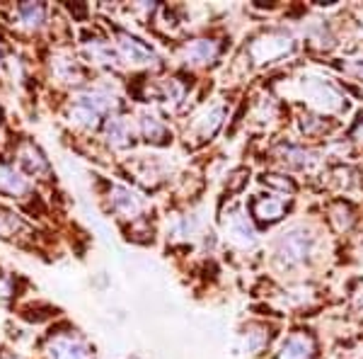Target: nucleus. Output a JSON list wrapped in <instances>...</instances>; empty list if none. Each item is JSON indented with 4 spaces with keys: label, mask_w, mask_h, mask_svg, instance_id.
Returning <instances> with one entry per match:
<instances>
[{
    "label": "nucleus",
    "mask_w": 363,
    "mask_h": 359,
    "mask_svg": "<svg viewBox=\"0 0 363 359\" xmlns=\"http://www.w3.org/2000/svg\"><path fill=\"white\" fill-rule=\"evenodd\" d=\"M313 250V235H308L303 228H291V231L281 233L277 243V255L286 264H301Z\"/></svg>",
    "instance_id": "1"
},
{
    "label": "nucleus",
    "mask_w": 363,
    "mask_h": 359,
    "mask_svg": "<svg viewBox=\"0 0 363 359\" xmlns=\"http://www.w3.org/2000/svg\"><path fill=\"white\" fill-rule=\"evenodd\" d=\"M51 359H95V350L78 333H56L49 340Z\"/></svg>",
    "instance_id": "2"
},
{
    "label": "nucleus",
    "mask_w": 363,
    "mask_h": 359,
    "mask_svg": "<svg viewBox=\"0 0 363 359\" xmlns=\"http://www.w3.org/2000/svg\"><path fill=\"white\" fill-rule=\"evenodd\" d=\"M303 92H306V97L320 109L335 112L344 107L342 95H339L337 87L325 83V80H320V78H308L306 83H303Z\"/></svg>",
    "instance_id": "3"
},
{
    "label": "nucleus",
    "mask_w": 363,
    "mask_h": 359,
    "mask_svg": "<svg viewBox=\"0 0 363 359\" xmlns=\"http://www.w3.org/2000/svg\"><path fill=\"white\" fill-rule=\"evenodd\" d=\"M291 49H294V42L286 34H269L250 46V54L255 56V61H274V58L289 54Z\"/></svg>",
    "instance_id": "4"
},
{
    "label": "nucleus",
    "mask_w": 363,
    "mask_h": 359,
    "mask_svg": "<svg viewBox=\"0 0 363 359\" xmlns=\"http://www.w3.org/2000/svg\"><path fill=\"white\" fill-rule=\"evenodd\" d=\"M223 226H225V235L235 245H240V248L255 245V240H257L255 228H252V223L247 221V216H245L242 211L235 209V211H230V214H225Z\"/></svg>",
    "instance_id": "5"
},
{
    "label": "nucleus",
    "mask_w": 363,
    "mask_h": 359,
    "mask_svg": "<svg viewBox=\"0 0 363 359\" xmlns=\"http://www.w3.org/2000/svg\"><path fill=\"white\" fill-rule=\"evenodd\" d=\"M116 49H119V56L128 63H138V66H145V63H153L155 54L150 46H145L143 42H138L136 37H128L126 32L116 34Z\"/></svg>",
    "instance_id": "6"
},
{
    "label": "nucleus",
    "mask_w": 363,
    "mask_h": 359,
    "mask_svg": "<svg viewBox=\"0 0 363 359\" xmlns=\"http://www.w3.org/2000/svg\"><path fill=\"white\" fill-rule=\"evenodd\" d=\"M17 166L25 170L27 175H46L49 173V161L44 153L32 144V141H22L17 146Z\"/></svg>",
    "instance_id": "7"
},
{
    "label": "nucleus",
    "mask_w": 363,
    "mask_h": 359,
    "mask_svg": "<svg viewBox=\"0 0 363 359\" xmlns=\"http://www.w3.org/2000/svg\"><path fill=\"white\" fill-rule=\"evenodd\" d=\"M109 202H112V209L116 214L126 216V219H136V216L143 211V202H140L138 194H133L126 187H112L109 190Z\"/></svg>",
    "instance_id": "8"
},
{
    "label": "nucleus",
    "mask_w": 363,
    "mask_h": 359,
    "mask_svg": "<svg viewBox=\"0 0 363 359\" xmlns=\"http://www.w3.org/2000/svg\"><path fill=\"white\" fill-rule=\"evenodd\" d=\"M220 54V46L216 39H194L184 46V58L186 63H194V66H203V63L216 61Z\"/></svg>",
    "instance_id": "9"
},
{
    "label": "nucleus",
    "mask_w": 363,
    "mask_h": 359,
    "mask_svg": "<svg viewBox=\"0 0 363 359\" xmlns=\"http://www.w3.org/2000/svg\"><path fill=\"white\" fill-rule=\"evenodd\" d=\"M29 190L27 178L17 170L13 163L0 161V192L10 197H22Z\"/></svg>",
    "instance_id": "10"
},
{
    "label": "nucleus",
    "mask_w": 363,
    "mask_h": 359,
    "mask_svg": "<svg viewBox=\"0 0 363 359\" xmlns=\"http://www.w3.org/2000/svg\"><path fill=\"white\" fill-rule=\"evenodd\" d=\"M315 345L308 335H291L289 340L281 347L277 359H313Z\"/></svg>",
    "instance_id": "11"
},
{
    "label": "nucleus",
    "mask_w": 363,
    "mask_h": 359,
    "mask_svg": "<svg viewBox=\"0 0 363 359\" xmlns=\"http://www.w3.org/2000/svg\"><path fill=\"white\" fill-rule=\"evenodd\" d=\"M223 114H225V109L220 107V105H213V107H206L201 112V114L194 119V132L201 134L203 139H208V136H213L216 132H218V127H220V122H223Z\"/></svg>",
    "instance_id": "12"
},
{
    "label": "nucleus",
    "mask_w": 363,
    "mask_h": 359,
    "mask_svg": "<svg viewBox=\"0 0 363 359\" xmlns=\"http://www.w3.org/2000/svg\"><path fill=\"white\" fill-rule=\"evenodd\" d=\"M104 136L114 149H126L131 144V127L121 117H109L107 124H104Z\"/></svg>",
    "instance_id": "13"
},
{
    "label": "nucleus",
    "mask_w": 363,
    "mask_h": 359,
    "mask_svg": "<svg viewBox=\"0 0 363 359\" xmlns=\"http://www.w3.org/2000/svg\"><path fill=\"white\" fill-rule=\"evenodd\" d=\"M284 202L277 197H262V199H255L252 202V214L257 216L259 221H267V223H272V221H279L281 216H284Z\"/></svg>",
    "instance_id": "14"
},
{
    "label": "nucleus",
    "mask_w": 363,
    "mask_h": 359,
    "mask_svg": "<svg viewBox=\"0 0 363 359\" xmlns=\"http://www.w3.org/2000/svg\"><path fill=\"white\" fill-rule=\"evenodd\" d=\"M99 117L102 114H99L97 109H92L90 105H85L83 100H78V97H75V102L70 105V109H68V119L73 122L75 127H83V129H95Z\"/></svg>",
    "instance_id": "15"
},
{
    "label": "nucleus",
    "mask_w": 363,
    "mask_h": 359,
    "mask_svg": "<svg viewBox=\"0 0 363 359\" xmlns=\"http://www.w3.org/2000/svg\"><path fill=\"white\" fill-rule=\"evenodd\" d=\"M138 127H140V136L145 141H150V144H165L167 141V127L162 124L157 117H150V114L140 117Z\"/></svg>",
    "instance_id": "16"
},
{
    "label": "nucleus",
    "mask_w": 363,
    "mask_h": 359,
    "mask_svg": "<svg viewBox=\"0 0 363 359\" xmlns=\"http://www.w3.org/2000/svg\"><path fill=\"white\" fill-rule=\"evenodd\" d=\"M85 51L87 56L92 58V61L97 63H104V66H114L116 61H119V54L112 49V44L102 42V39H95V42H87L85 44Z\"/></svg>",
    "instance_id": "17"
},
{
    "label": "nucleus",
    "mask_w": 363,
    "mask_h": 359,
    "mask_svg": "<svg viewBox=\"0 0 363 359\" xmlns=\"http://www.w3.org/2000/svg\"><path fill=\"white\" fill-rule=\"evenodd\" d=\"M17 17H20V22L25 27L39 29L46 20V8L44 5H37V3H25V5L17 8Z\"/></svg>",
    "instance_id": "18"
},
{
    "label": "nucleus",
    "mask_w": 363,
    "mask_h": 359,
    "mask_svg": "<svg viewBox=\"0 0 363 359\" xmlns=\"http://www.w3.org/2000/svg\"><path fill=\"white\" fill-rule=\"evenodd\" d=\"M56 75L61 80H73V78H80V68L75 61L70 58H58L56 61Z\"/></svg>",
    "instance_id": "19"
},
{
    "label": "nucleus",
    "mask_w": 363,
    "mask_h": 359,
    "mask_svg": "<svg viewBox=\"0 0 363 359\" xmlns=\"http://www.w3.org/2000/svg\"><path fill=\"white\" fill-rule=\"evenodd\" d=\"M245 340H250V345H247L250 352H259L262 347L269 343V335H264V331H252V333H247Z\"/></svg>",
    "instance_id": "20"
},
{
    "label": "nucleus",
    "mask_w": 363,
    "mask_h": 359,
    "mask_svg": "<svg viewBox=\"0 0 363 359\" xmlns=\"http://www.w3.org/2000/svg\"><path fill=\"white\" fill-rule=\"evenodd\" d=\"M351 141H356V144L363 146V117L359 122H356V127L351 129Z\"/></svg>",
    "instance_id": "21"
},
{
    "label": "nucleus",
    "mask_w": 363,
    "mask_h": 359,
    "mask_svg": "<svg viewBox=\"0 0 363 359\" xmlns=\"http://www.w3.org/2000/svg\"><path fill=\"white\" fill-rule=\"evenodd\" d=\"M13 291V279L5 274H0V296H8V294Z\"/></svg>",
    "instance_id": "22"
},
{
    "label": "nucleus",
    "mask_w": 363,
    "mask_h": 359,
    "mask_svg": "<svg viewBox=\"0 0 363 359\" xmlns=\"http://www.w3.org/2000/svg\"><path fill=\"white\" fill-rule=\"evenodd\" d=\"M354 301H356V306H359V311H363V282L359 284V289L354 291Z\"/></svg>",
    "instance_id": "23"
},
{
    "label": "nucleus",
    "mask_w": 363,
    "mask_h": 359,
    "mask_svg": "<svg viewBox=\"0 0 363 359\" xmlns=\"http://www.w3.org/2000/svg\"><path fill=\"white\" fill-rule=\"evenodd\" d=\"M351 70H354V73L359 75V78H363V63H354V66H351Z\"/></svg>",
    "instance_id": "24"
}]
</instances>
